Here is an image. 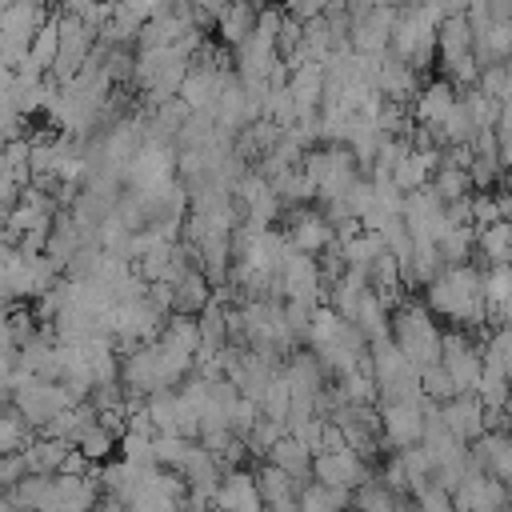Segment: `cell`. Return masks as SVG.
<instances>
[{"mask_svg": "<svg viewBox=\"0 0 512 512\" xmlns=\"http://www.w3.org/2000/svg\"><path fill=\"white\" fill-rule=\"evenodd\" d=\"M424 308L436 320H452L456 328L472 332L484 328L488 316V300H484V272L476 264H456L444 268L428 288H424Z\"/></svg>", "mask_w": 512, "mask_h": 512, "instance_id": "obj_1", "label": "cell"}, {"mask_svg": "<svg viewBox=\"0 0 512 512\" xmlns=\"http://www.w3.org/2000/svg\"><path fill=\"white\" fill-rule=\"evenodd\" d=\"M452 8L448 4H412L396 12V28H392V52L412 68V72H428L436 60V28L444 24Z\"/></svg>", "mask_w": 512, "mask_h": 512, "instance_id": "obj_2", "label": "cell"}, {"mask_svg": "<svg viewBox=\"0 0 512 512\" xmlns=\"http://www.w3.org/2000/svg\"><path fill=\"white\" fill-rule=\"evenodd\" d=\"M388 340L408 356V364L416 372L440 364V344H444V332L436 328V316L424 308V300H404L396 312H392V324H388Z\"/></svg>", "mask_w": 512, "mask_h": 512, "instance_id": "obj_3", "label": "cell"}, {"mask_svg": "<svg viewBox=\"0 0 512 512\" xmlns=\"http://www.w3.org/2000/svg\"><path fill=\"white\" fill-rule=\"evenodd\" d=\"M436 60L444 68V80L456 92H468L480 84V60L472 48V28H468L464 8H452L444 16V24L436 28Z\"/></svg>", "mask_w": 512, "mask_h": 512, "instance_id": "obj_4", "label": "cell"}, {"mask_svg": "<svg viewBox=\"0 0 512 512\" xmlns=\"http://www.w3.org/2000/svg\"><path fill=\"white\" fill-rule=\"evenodd\" d=\"M300 172L312 180V188H316V204L344 200L348 188L364 176L348 144H316V148H308Z\"/></svg>", "mask_w": 512, "mask_h": 512, "instance_id": "obj_5", "label": "cell"}, {"mask_svg": "<svg viewBox=\"0 0 512 512\" xmlns=\"http://www.w3.org/2000/svg\"><path fill=\"white\" fill-rule=\"evenodd\" d=\"M8 392H12V408H16V412L36 428V432H40L52 416H60L64 408H76L64 384L36 380V376H32V372H24V368H16V372H12Z\"/></svg>", "mask_w": 512, "mask_h": 512, "instance_id": "obj_6", "label": "cell"}, {"mask_svg": "<svg viewBox=\"0 0 512 512\" xmlns=\"http://www.w3.org/2000/svg\"><path fill=\"white\" fill-rule=\"evenodd\" d=\"M368 372L380 388V404L384 400H424L420 372L408 364V356L392 340H376L368 348Z\"/></svg>", "mask_w": 512, "mask_h": 512, "instance_id": "obj_7", "label": "cell"}, {"mask_svg": "<svg viewBox=\"0 0 512 512\" xmlns=\"http://www.w3.org/2000/svg\"><path fill=\"white\" fill-rule=\"evenodd\" d=\"M440 368L448 372L456 396L476 392V384L484 376V340H476L464 328H448L444 344H440Z\"/></svg>", "mask_w": 512, "mask_h": 512, "instance_id": "obj_8", "label": "cell"}, {"mask_svg": "<svg viewBox=\"0 0 512 512\" xmlns=\"http://www.w3.org/2000/svg\"><path fill=\"white\" fill-rule=\"evenodd\" d=\"M96 40H100V32L92 28V24H84L80 16H72L64 4H60V56H56V64H52V80L64 88L84 64H88V56H92V48H96Z\"/></svg>", "mask_w": 512, "mask_h": 512, "instance_id": "obj_9", "label": "cell"}, {"mask_svg": "<svg viewBox=\"0 0 512 512\" xmlns=\"http://www.w3.org/2000/svg\"><path fill=\"white\" fill-rule=\"evenodd\" d=\"M176 144H144L132 164L124 168V188L128 192H160L176 184Z\"/></svg>", "mask_w": 512, "mask_h": 512, "instance_id": "obj_10", "label": "cell"}, {"mask_svg": "<svg viewBox=\"0 0 512 512\" xmlns=\"http://www.w3.org/2000/svg\"><path fill=\"white\" fill-rule=\"evenodd\" d=\"M424 404L428 400H384L380 404V444H388L392 452L404 448H420L424 440Z\"/></svg>", "mask_w": 512, "mask_h": 512, "instance_id": "obj_11", "label": "cell"}, {"mask_svg": "<svg viewBox=\"0 0 512 512\" xmlns=\"http://www.w3.org/2000/svg\"><path fill=\"white\" fill-rule=\"evenodd\" d=\"M284 236H288V244L296 248V252H304V256H320L324 248H332L336 244V228L324 220V212L316 208V204H304V208H284Z\"/></svg>", "mask_w": 512, "mask_h": 512, "instance_id": "obj_12", "label": "cell"}, {"mask_svg": "<svg viewBox=\"0 0 512 512\" xmlns=\"http://www.w3.org/2000/svg\"><path fill=\"white\" fill-rule=\"evenodd\" d=\"M368 72H372V88L384 96V100H392V104H408L412 108V100L420 96V72H412L392 48L388 52H380V56H372L368 60Z\"/></svg>", "mask_w": 512, "mask_h": 512, "instance_id": "obj_13", "label": "cell"}, {"mask_svg": "<svg viewBox=\"0 0 512 512\" xmlns=\"http://www.w3.org/2000/svg\"><path fill=\"white\" fill-rule=\"evenodd\" d=\"M376 476L372 464H364L352 448H340V452H320L312 460V480L324 484V488H336V492H356L360 484H368Z\"/></svg>", "mask_w": 512, "mask_h": 512, "instance_id": "obj_14", "label": "cell"}, {"mask_svg": "<svg viewBox=\"0 0 512 512\" xmlns=\"http://www.w3.org/2000/svg\"><path fill=\"white\" fill-rule=\"evenodd\" d=\"M440 420H444V428H448L460 444H468V448L488 432V408L480 404L476 392H468V396H452L448 404H440Z\"/></svg>", "mask_w": 512, "mask_h": 512, "instance_id": "obj_15", "label": "cell"}, {"mask_svg": "<svg viewBox=\"0 0 512 512\" xmlns=\"http://www.w3.org/2000/svg\"><path fill=\"white\" fill-rule=\"evenodd\" d=\"M456 104H460V92H456L444 76H436V80H428V84L420 88V96L412 100V120H416V128H440V124L452 116Z\"/></svg>", "mask_w": 512, "mask_h": 512, "instance_id": "obj_16", "label": "cell"}, {"mask_svg": "<svg viewBox=\"0 0 512 512\" xmlns=\"http://www.w3.org/2000/svg\"><path fill=\"white\" fill-rule=\"evenodd\" d=\"M216 508H220V512H268V508H264V500H260L256 476H252L248 468L224 472L220 492H216Z\"/></svg>", "mask_w": 512, "mask_h": 512, "instance_id": "obj_17", "label": "cell"}, {"mask_svg": "<svg viewBox=\"0 0 512 512\" xmlns=\"http://www.w3.org/2000/svg\"><path fill=\"white\" fill-rule=\"evenodd\" d=\"M272 468H280L284 476H292V484L296 488H304V484H312V452L300 444V440H292V436H280L272 448H268V456H264Z\"/></svg>", "mask_w": 512, "mask_h": 512, "instance_id": "obj_18", "label": "cell"}, {"mask_svg": "<svg viewBox=\"0 0 512 512\" xmlns=\"http://www.w3.org/2000/svg\"><path fill=\"white\" fill-rule=\"evenodd\" d=\"M372 292V284H368V272L364 268H348L332 288H328V308L340 316V320H356V308H360V300Z\"/></svg>", "mask_w": 512, "mask_h": 512, "instance_id": "obj_19", "label": "cell"}, {"mask_svg": "<svg viewBox=\"0 0 512 512\" xmlns=\"http://www.w3.org/2000/svg\"><path fill=\"white\" fill-rule=\"evenodd\" d=\"M212 304V284L204 280L200 268H188L172 284V316H200Z\"/></svg>", "mask_w": 512, "mask_h": 512, "instance_id": "obj_20", "label": "cell"}, {"mask_svg": "<svg viewBox=\"0 0 512 512\" xmlns=\"http://www.w3.org/2000/svg\"><path fill=\"white\" fill-rule=\"evenodd\" d=\"M88 240L80 236V228H76V220H72V212H56V220H52V232H48V260L60 268V272H68V264H72V256L84 248Z\"/></svg>", "mask_w": 512, "mask_h": 512, "instance_id": "obj_21", "label": "cell"}, {"mask_svg": "<svg viewBox=\"0 0 512 512\" xmlns=\"http://www.w3.org/2000/svg\"><path fill=\"white\" fill-rule=\"evenodd\" d=\"M256 20H260V8L256 4H224V16L216 24V40L236 52L256 32Z\"/></svg>", "mask_w": 512, "mask_h": 512, "instance_id": "obj_22", "label": "cell"}, {"mask_svg": "<svg viewBox=\"0 0 512 512\" xmlns=\"http://www.w3.org/2000/svg\"><path fill=\"white\" fill-rule=\"evenodd\" d=\"M72 448H76V444H64V440H52V436H36V440L24 448L28 472H32V476H60Z\"/></svg>", "mask_w": 512, "mask_h": 512, "instance_id": "obj_23", "label": "cell"}, {"mask_svg": "<svg viewBox=\"0 0 512 512\" xmlns=\"http://www.w3.org/2000/svg\"><path fill=\"white\" fill-rule=\"evenodd\" d=\"M476 256L484 260V268H504L512 264V224H492L476 232Z\"/></svg>", "mask_w": 512, "mask_h": 512, "instance_id": "obj_24", "label": "cell"}, {"mask_svg": "<svg viewBox=\"0 0 512 512\" xmlns=\"http://www.w3.org/2000/svg\"><path fill=\"white\" fill-rule=\"evenodd\" d=\"M256 488H260V500H264V508H280V504H292L296 500V484H292V476H284L280 468H272L268 460H260L256 464Z\"/></svg>", "mask_w": 512, "mask_h": 512, "instance_id": "obj_25", "label": "cell"}, {"mask_svg": "<svg viewBox=\"0 0 512 512\" xmlns=\"http://www.w3.org/2000/svg\"><path fill=\"white\" fill-rule=\"evenodd\" d=\"M160 344L172 348V352H180V356H192V360H196V352H200V344H204L196 316H168V324H164V332H160Z\"/></svg>", "mask_w": 512, "mask_h": 512, "instance_id": "obj_26", "label": "cell"}, {"mask_svg": "<svg viewBox=\"0 0 512 512\" xmlns=\"http://www.w3.org/2000/svg\"><path fill=\"white\" fill-rule=\"evenodd\" d=\"M52 488H56V476H24L16 488H8V496L24 512H52Z\"/></svg>", "mask_w": 512, "mask_h": 512, "instance_id": "obj_27", "label": "cell"}, {"mask_svg": "<svg viewBox=\"0 0 512 512\" xmlns=\"http://www.w3.org/2000/svg\"><path fill=\"white\" fill-rule=\"evenodd\" d=\"M296 508L300 512H348L352 508V492H336V488H324V484H304L296 492Z\"/></svg>", "mask_w": 512, "mask_h": 512, "instance_id": "obj_28", "label": "cell"}, {"mask_svg": "<svg viewBox=\"0 0 512 512\" xmlns=\"http://www.w3.org/2000/svg\"><path fill=\"white\" fill-rule=\"evenodd\" d=\"M56 56H60V8H52V16L44 20V28L32 36V52H28V60H32L40 72H52Z\"/></svg>", "mask_w": 512, "mask_h": 512, "instance_id": "obj_29", "label": "cell"}, {"mask_svg": "<svg viewBox=\"0 0 512 512\" xmlns=\"http://www.w3.org/2000/svg\"><path fill=\"white\" fill-rule=\"evenodd\" d=\"M436 252L444 260V268H456V264H468L476 256V228L460 224V228H448L440 240H436Z\"/></svg>", "mask_w": 512, "mask_h": 512, "instance_id": "obj_30", "label": "cell"}, {"mask_svg": "<svg viewBox=\"0 0 512 512\" xmlns=\"http://www.w3.org/2000/svg\"><path fill=\"white\" fill-rule=\"evenodd\" d=\"M364 336H368V344H376V340H388V324H392V312L376 300V292H368L364 300H360V308H356V320H352Z\"/></svg>", "mask_w": 512, "mask_h": 512, "instance_id": "obj_31", "label": "cell"}, {"mask_svg": "<svg viewBox=\"0 0 512 512\" xmlns=\"http://www.w3.org/2000/svg\"><path fill=\"white\" fill-rule=\"evenodd\" d=\"M40 432L16 412V408H8L4 416H0V456H12V452H24L32 440H36Z\"/></svg>", "mask_w": 512, "mask_h": 512, "instance_id": "obj_32", "label": "cell"}, {"mask_svg": "<svg viewBox=\"0 0 512 512\" xmlns=\"http://www.w3.org/2000/svg\"><path fill=\"white\" fill-rule=\"evenodd\" d=\"M260 412H264L268 420H276V424L288 428V416H292V388H288V380H284V368H280V376L268 384V392H264V400H260Z\"/></svg>", "mask_w": 512, "mask_h": 512, "instance_id": "obj_33", "label": "cell"}, {"mask_svg": "<svg viewBox=\"0 0 512 512\" xmlns=\"http://www.w3.org/2000/svg\"><path fill=\"white\" fill-rule=\"evenodd\" d=\"M352 508H356V512H396V496L384 488L380 476H372L368 484H360V488L352 492Z\"/></svg>", "mask_w": 512, "mask_h": 512, "instance_id": "obj_34", "label": "cell"}, {"mask_svg": "<svg viewBox=\"0 0 512 512\" xmlns=\"http://www.w3.org/2000/svg\"><path fill=\"white\" fill-rule=\"evenodd\" d=\"M76 448H80V452H84L92 464H108V460H112V452L120 448V440H116L108 428H100V420H96V424H92V428H88V432L76 440Z\"/></svg>", "mask_w": 512, "mask_h": 512, "instance_id": "obj_35", "label": "cell"}, {"mask_svg": "<svg viewBox=\"0 0 512 512\" xmlns=\"http://www.w3.org/2000/svg\"><path fill=\"white\" fill-rule=\"evenodd\" d=\"M144 408H148V416H152L156 436H164V432L176 436V388H172V392H156V396H148Z\"/></svg>", "mask_w": 512, "mask_h": 512, "instance_id": "obj_36", "label": "cell"}, {"mask_svg": "<svg viewBox=\"0 0 512 512\" xmlns=\"http://www.w3.org/2000/svg\"><path fill=\"white\" fill-rule=\"evenodd\" d=\"M152 440H156V436L124 432V436H120V460L132 464V468H156V464H152Z\"/></svg>", "mask_w": 512, "mask_h": 512, "instance_id": "obj_37", "label": "cell"}, {"mask_svg": "<svg viewBox=\"0 0 512 512\" xmlns=\"http://www.w3.org/2000/svg\"><path fill=\"white\" fill-rule=\"evenodd\" d=\"M20 136H24V116H20V108L12 100V88H8V92H0V144L20 140Z\"/></svg>", "mask_w": 512, "mask_h": 512, "instance_id": "obj_38", "label": "cell"}, {"mask_svg": "<svg viewBox=\"0 0 512 512\" xmlns=\"http://www.w3.org/2000/svg\"><path fill=\"white\" fill-rule=\"evenodd\" d=\"M500 224V204H496V192H476L472 196V228H492Z\"/></svg>", "mask_w": 512, "mask_h": 512, "instance_id": "obj_39", "label": "cell"}, {"mask_svg": "<svg viewBox=\"0 0 512 512\" xmlns=\"http://www.w3.org/2000/svg\"><path fill=\"white\" fill-rule=\"evenodd\" d=\"M496 148H500V164L512 168V100L500 104V120H496Z\"/></svg>", "mask_w": 512, "mask_h": 512, "instance_id": "obj_40", "label": "cell"}, {"mask_svg": "<svg viewBox=\"0 0 512 512\" xmlns=\"http://www.w3.org/2000/svg\"><path fill=\"white\" fill-rule=\"evenodd\" d=\"M416 512H456V508H452V496H448V492L424 488V492L416 496Z\"/></svg>", "mask_w": 512, "mask_h": 512, "instance_id": "obj_41", "label": "cell"}, {"mask_svg": "<svg viewBox=\"0 0 512 512\" xmlns=\"http://www.w3.org/2000/svg\"><path fill=\"white\" fill-rule=\"evenodd\" d=\"M144 296H148V304H152V308H160L164 316H172V284H148V292H144Z\"/></svg>", "mask_w": 512, "mask_h": 512, "instance_id": "obj_42", "label": "cell"}, {"mask_svg": "<svg viewBox=\"0 0 512 512\" xmlns=\"http://www.w3.org/2000/svg\"><path fill=\"white\" fill-rule=\"evenodd\" d=\"M496 204H500V220L512 224V188H496Z\"/></svg>", "mask_w": 512, "mask_h": 512, "instance_id": "obj_43", "label": "cell"}, {"mask_svg": "<svg viewBox=\"0 0 512 512\" xmlns=\"http://www.w3.org/2000/svg\"><path fill=\"white\" fill-rule=\"evenodd\" d=\"M0 512H24V508H20V504H16L8 492H0Z\"/></svg>", "mask_w": 512, "mask_h": 512, "instance_id": "obj_44", "label": "cell"}, {"mask_svg": "<svg viewBox=\"0 0 512 512\" xmlns=\"http://www.w3.org/2000/svg\"><path fill=\"white\" fill-rule=\"evenodd\" d=\"M204 512H220V508H216V504H212V508H204Z\"/></svg>", "mask_w": 512, "mask_h": 512, "instance_id": "obj_45", "label": "cell"}, {"mask_svg": "<svg viewBox=\"0 0 512 512\" xmlns=\"http://www.w3.org/2000/svg\"><path fill=\"white\" fill-rule=\"evenodd\" d=\"M348 512H356V508H348Z\"/></svg>", "mask_w": 512, "mask_h": 512, "instance_id": "obj_46", "label": "cell"}, {"mask_svg": "<svg viewBox=\"0 0 512 512\" xmlns=\"http://www.w3.org/2000/svg\"><path fill=\"white\" fill-rule=\"evenodd\" d=\"M0 148H4V144H0Z\"/></svg>", "mask_w": 512, "mask_h": 512, "instance_id": "obj_47", "label": "cell"}, {"mask_svg": "<svg viewBox=\"0 0 512 512\" xmlns=\"http://www.w3.org/2000/svg\"><path fill=\"white\" fill-rule=\"evenodd\" d=\"M508 268H512V264H508Z\"/></svg>", "mask_w": 512, "mask_h": 512, "instance_id": "obj_48", "label": "cell"}]
</instances>
